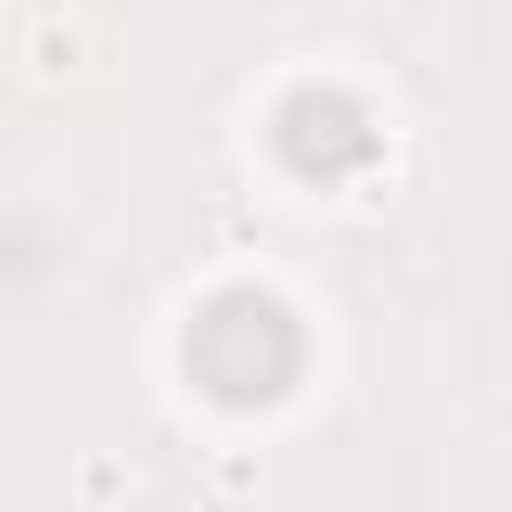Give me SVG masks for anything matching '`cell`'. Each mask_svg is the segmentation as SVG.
<instances>
[{
    "instance_id": "1",
    "label": "cell",
    "mask_w": 512,
    "mask_h": 512,
    "mask_svg": "<svg viewBox=\"0 0 512 512\" xmlns=\"http://www.w3.org/2000/svg\"><path fill=\"white\" fill-rule=\"evenodd\" d=\"M184 368L216 408H272L304 368V328L272 288H216L184 328Z\"/></svg>"
},
{
    "instance_id": "2",
    "label": "cell",
    "mask_w": 512,
    "mask_h": 512,
    "mask_svg": "<svg viewBox=\"0 0 512 512\" xmlns=\"http://www.w3.org/2000/svg\"><path fill=\"white\" fill-rule=\"evenodd\" d=\"M272 144H280V160H288L296 176H320V184H336V176H360V168H376V152H384V128H376V112H368L352 88H328V80H312V88H288V104L272 112Z\"/></svg>"
}]
</instances>
